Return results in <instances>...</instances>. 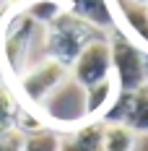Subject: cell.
<instances>
[{"label": "cell", "instance_id": "1", "mask_svg": "<svg viewBox=\"0 0 148 151\" xmlns=\"http://www.w3.org/2000/svg\"><path fill=\"white\" fill-rule=\"evenodd\" d=\"M0 24V70L11 81L44 58V29L24 11H3Z\"/></svg>", "mask_w": 148, "mask_h": 151}, {"label": "cell", "instance_id": "2", "mask_svg": "<svg viewBox=\"0 0 148 151\" xmlns=\"http://www.w3.org/2000/svg\"><path fill=\"white\" fill-rule=\"evenodd\" d=\"M102 34L104 31H96L86 21L75 18L73 13H65V16H60L52 26L44 29V55L57 60L60 65H65L70 70V65L81 55V50L89 45L91 39L102 37Z\"/></svg>", "mask_w": 148, "mask_h": 151}, {"label": "cell", "instance_id": "3", "mask_svg": "<svg viewBox=\"0 0 148 151\" xmlns=\"http://www.w3.org/2000/svg\"><path fill=\"white\" fill-rule=\"evenodd\" d=\"M39 120L44 128H57V130H73L89 120L86 117V91L68 76L57 89L47 96L36 109Z\"/></svg>", "mask_w": 148, "mask_h": 151}, {"label": "cell", "instance_id": "4", "mask_svg": "<svg viewBox=\"0 0 148 151\" xmlns=\"http://www.w3.org/2000/svg\"><path fill=\"white\" fill-rule=\"evenodd\" d=\"M68 76H70V70L65 65H60L57 60H52V58L44 55L42 60H36L34 65H29L18 78H13V86L11 89H13L18 104L31 109V112H36L39 104L57 89Z\"/></svg>", "mask_w": 148, "mask_h": 151}, {"label": "cell", "instance_id": "5", "mask_svg": "<svg viewBox=\"0 0 148 151\" xmlns=\"http://www.w3.org/2000/svg\"><path fill=\"white\" fill-rule=\"evenodd\" d=\"M109 39V58H112V78L119 91L135 94L146 86L143 81V50L135 45L130 37L114 29L107 34Z\"/></svg>", "mask_w": 148, "mask_h": 151}, {"label": "cell", "instance_id": "6", "mask_svg": "<svg viewBox=\"0 0 148 151\" xmlns=\"http://www.w3.org/2000/svg\"><path fill=\"white\" fill-rule=\"evenodd\" d=\"M112 76V58H109V39L107 34L91 39L89 45L81 50V55L70 65V78L81 89H89L104 78Z\"/></svg>", "mask_w": 148, "mask_h": 151}, {"label": "cell", "instance_id": "7", "mask_svg": "<svg viewBox=\"0 0 148 151\" xmlns=\"http://www.w3.org/2000/svg\"><path fill=\"white\" fill-rule=\"evenodd\" d=\"M68 13H73L75 18L86 21L89 26H94L96 31H109L114 29V8H112V0H62Z\"/></svg>", "mask_w": 148, "mask_h": 151}, {"label": "cell", "instance_id": "8", "mask_svg": "<svg viewBox=\"0 0 148 151\" xmlns=\"http://www.w3.org/2000/svg\"><path fill=\"white\" fill-rule=\"evenodd\" d=\"M57 151H102V122L99 120H86L68 136H60V149Z\"/></svg>", "mask_w": 148, "mask_h": 151}, {"label": "cell", "instance_id": "9", "mask_svg": "<svg viewBox=\"0 0 148 151\" xmlns=\"http://www.w3.org/2000/svg\"><path fill=\"white\" fill-rule=\"evenodd\" d=\"M83 91H86V117L89 120H102L104 112L109 109V104L117 99V94H119L112 76L99 81V83H94V86H89V89H83Z\"/></svg>", "mask_w": 148, "mask_h": 151}, {"label": "cell", "instance_id": "10", "mask_svg": "<svg viewBox=\"0 0 148 151\" xmlns=\"http://www.w3.org/2000/svg\"><path fill=\"white\" fill-rule=\"evenodd\" d=\"M18 11H24V13L29 16L36 26H42V29L52 26L60 16L68 13V8H65L62 0H26L24 8H18Z\"/></svg>", "mask_w": 148, "mask_h": 151}, {"label": "cell", "instance_id": "11", "mask_svg": "<svg viewBox=\"0 0 148 151\" xmlns=\"http://www.w3.org/2000/svg\"><path fill=\"white\" fill-rule=\"evenodd\" d=\"M138 136L122 122H102V151H135Z\"/></svg>", "mask_w": 148, "mask_h": 151}, {"label": "cell", "instance_id": "12", "mask_svg": "<svg viewBox=\"0 0 148 151\" xmlns=\"http://www.w3.org/2000/svg\"><path fill=\"white\" fill-rule=\"evenodd\" d=\"M122 125H127L135 136L148 133V89H140L133 94V104Z\"/></svg>", "mask_w": 148, "mask_h": 151}, {"label": "cell", "instance_id": "13", "mask_svg": "<svg viewBox=\"0 0 148 151\" xmlns=\"http://www.w3.org/2000/svg\"><path fill=\"white\" fill-rule=\"evenodd\" d=\"M143 81H146L143 89H148V52H143Z\"/></svg>", "mask_w": 148, "mask_h": 151}, {"label": "cell", "instance_id": "14", "mask_svg": "<svg viewBox=\"0 0 148 151\" xmlns=\"http://www.w3.org/2000/svg\"><path fill=\"white\" fill-rule=\"evenodd\" d=\"M127 3H133V5H140V8H148V0H127Z\"/></svg>", "mask_w": 148, "mask_h": 151}, {"label": "cell", "instance_id": "15", "mask_svg": "<svg viewBox=\"0 0 148 151\" xmlns=\"http://www.w3.org/2000/svg\"><path fill=\"white\" fill-rule=\"evenodd\" d=\"M5 8H8V0H0V13H3Z\"/></svg>", "mask_w": 148, "mask_h": 151}, {"label": "cell", "instance_id": "16", "mask_svg": "<svg viewBox=\"0 0 148 151\" xmlns=\"http://www.w3.org/2000/svg\"><path fill=\"white\" fill-rule=\"evenodd\" d=\"M146 11H148V8H146Z\"/></svg>", "mask_w": 148, "mask_h": 151}]
</instances>
